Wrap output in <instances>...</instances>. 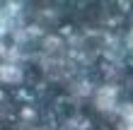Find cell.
<instances>
[{
	"mask_svg": "<svg viewBox=\"0 0 133 130\" xmlns=\"http://www.w3.org/2000/svg\"><path fill=\"white\" fill-rule=\"evenodd\" d=\"M17 130H49V128H41V125H24V123H19Z\"/></svg>",
	"mask_w": 133,
	"mask_h": 130,
	"instance_id": "ba28073f",
	"label": "cell"
},
{
	"mask_svg": "<svg viewBox=\"0 0 133 130\" xmlns=\"http://www.w3.org/2000/svg\"><path fill=\"white\" fill-rule=\"evenodd\" d=\"M123 48H126V51L131 53V56H133V29L126 34V39H123Z\"/></svg>",
	"mask_w": 133,
	"mask_h": 130,
	"instance_id": "52a82bcc",
	"label": "cell"
},
{
	"mask_svg": "<svg viewBox=\"0 0 133 130\" xmlns=\"http://www.w3.org/2000/svg\"><path fill=\"white\" fill-rule=\"evenodd\" d=\"M61 130H92V123H90L87 116H82V113H73V116H68L63 120Z\"/></svg>",
	"mask_w": 133,
	"mask_h": 130,
	"instance_id": "8992f818",
	"label": "cell"
},
{
	"mask_svg": "<svg viewBox=\"0 0 133 130\" xmlns=\"http://www.w3.org/2000/svg\"><path fill=\"white\" fill-rule=\"evenodd\" d=\"M24 3H19V0H0V41L5 39V36H12L15 29L22 27L24 22Z\"/></svg>",
	"mask_w": 133,
	"mask_h": 130,
	"instance_id": "3957f363",
	"label": "cell"
},
{
	"mask_svg": "<svg viewBox=\"0 0 133 130\" xmlns=\"http://www.w3.org/2000/svg\"><path fill=\"white\" fill-rule=\"evenodd\" d=\"M116 130H133V101H121L116 111Z\"/></svg>",
	"mask_w": 133,
	"mask_h": 130,
	"instance_id": "5b68a950",
	"label": "cell"
},
{
	"mask_svg": "<svg viewBox=\"0 0 133 130\" xmlns=\"http://www.w3.org/2000/svg\"><path fill=\"white\" fill-rule=\"evenodd\" d=\"M95 89H97V85H92V80H90V77H73L70 82H65V91L75 99V101L92 99Z\"/></svg>",
	"mask_w": 133,
	"mask_h": 130,
	"instance_id": "277c9868",
	"label": "cell"
},
{
	"mask_svg": "<svg viewBox=\"0 0 133 130\" xmlns=\"http://www.w3.org/2000/svg\"><path fill=\"white\" fill-rule=\"evenodd\" d=\"M24 60H27V53L22 46L0 41V85L19 87L27 77Z\"/></svg>",
	"mask_w": 133,
	"mask_h": 130,
	"instance_id": "6da1fadb",
	"label": "cell"
},
{
	"mask_svg": "<svg viewBox=\"0 0 133 130\" xmlns=\"http://www.w3.org/2000/svg\"><path fill=\"white\" fill-rule=\"evenodd\" d=\"M90 101H92V109L102 116H116L121 106V87L116 82H102V85H97Z\"/></svg>",
	"mask_w": 133,
	"mask_h": 130,
	"instance_id": "7a4b0ae2",
	"label": "cell"
}]
</instances>
